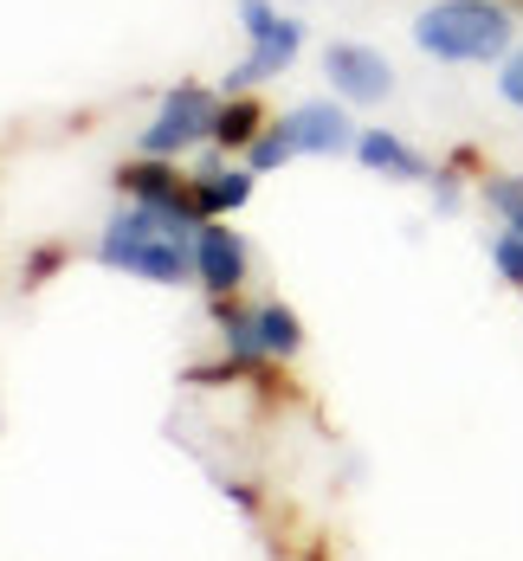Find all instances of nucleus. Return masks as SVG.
<instances>
[{
	"instance_id": "nucleus-6",
	"label": "nucleus",
	"mask_w": 523,
	"mask_h": 561,
	"mask_svg": "<svg viewBox=\"0 0 523 561\" xmlns=\"http://www.w3.org/2000/svg\"><path fill=\"white\" fill-rule=\"evenodd\" d=\"M323 71H330V84L343 91L349 104H382V98L395 91V71H388V58L368 53V46H330Z\"/></svg>"
},
{
	"instance_id": "nucleus-15",
	"label": "nucleus",
	"mask_w": 523,
	"mask_h": 561,
	"mask_svg": "<svg viewBox=\"0 0 523 561\" xmlns=\"http://www.w3.org/2000/svg\"><path fill=\"white\" fill-rule=\"evenodd\" d=\"M498 84H504V98H511V104L523 111V53H518V58H504V78H498Z\"/></svg>"
},
{
	"instance_id": "nucleus-9",
	"label": "nucleus",
	"mask_w": 523,
	"mask_h": 561,
	"mask_svg": "<svg viewBox=\"0 0 523 561\" xmlns=\"http://www.w3.org/2000/svg\"><path fill=\"white\" fill-rule=\"evenodd\" d=\"M355 156H362L375 174H401V181H420V174H427V162L407 149L401 136H388V129H368V136L355 142Z\"/></svg>"
},
{
	"instance_id": "nucleus-3",
	"label": "nucleus",
	"mask_w": 523,
	"mask_h": 561,
	"mask_svg": "<svg viewBox=\"0 0 523 561\" xmlns=\"http://www.w3.org/2000/svg\"><path fill=\"white\" fill-rule=\"evenodd\" d=\"M349 142V116L337 104H304V111H291L272 136H259L252 142V169H278L285 156L297 149H317V156H337Z\"/></svg>"
},
{
	"instance_id": "nucleus-10",
	"label": "nucleus",
	"mask_w": 523,
	"mask_h": 561,
	"mask_svg": "<svg viewBox=\"0 0 523 561\" xmlns=\"http://www.w3.org/2000/svg\"><path fill=\"white\" fill-rule=\"evenodd\" d=\"M246 194H252V181H246V174H227V169H207L201 181H194V201H201V214H232Z\"/></svg>"
},
{
	"instance_id": "nucleus-8",
	"label": "nucleus",
	"mask_w": 523,
	"mask_h": 561,
	"mask_svg": "<svg viewBox=\"0 0 523 561\" xmlns=\"http://www.w3.org/2000/svg\"><path fill=\"white\" fill-rule=\"evenodd\" d=\"M116 181H123L136 201H149V207H169V214H187V220H207L201 201H194V187H181V174L162 169V162H129Z\"/></svg>"
},
{
	"instance_id": "nucleus-2",
	"label": "nucleus",
	"mask_w": 523,
	"mask_h": 561,
	"mask_svg": "<svg viewBox=\"0 0 523 561\" xmlns=\"http://www.w3.org/2000/svg\"><path fill=\"white\" fill-rule=\"evenodd\" d=\"M413 39L427 58L446 65H485L511 46V13L498 0H440L413 20Z\"/></svg>"
},
{
	"instance_id": "nucleus-4",
	"label": "nucleus",
	"mask_w": 523,
	"mask_h": 561,
	"mask_svg": "<svg viewBox=\"0 0 523 561\" xmlns=\"http://www.w3.org/2000/svg\"><path fill=\"white\" fill-rule=\"evenodd\" d=\"M214 116H220L214 91H201V84H181V91H169V98H162V116L143 129V149H156V156L194 149L201 136H214Z\"/></svg>"
},
{
	"instance_id": "nucleus-7",
	"label": "nucleus",
	"mask_w": 523,
	"mask_h": 561,
	"mask_svg": "<svg viewBox=\"0 0 523 561\" xmlns=\"http://www.w3.org/2000/svg\"><path fill=\"white\" fill-rule=\"evenodd\" d=\"M194 272H201V284H207L214 297H227L232 284L246 278V245L232 239L227 226H201V232H194Z\"/></svg>"
},
{
	"instance_id": "nucleus-5",
	"label": "nucleus",
	"mask_w": 523,
	"mask_h": 561,
	"mask_svg": "<svg viewBox=\"0 0 523 561\" xmlns=\"http://www.w3.org/2000/svg\"><path fill=\"white\" fill-rule=\"evenodd\" d=\"M239 20H246V33H252V53H246V65L232 71V84H259V78L285 71L291 53L304 46V26H297V20H278L265 0H246V7H239Z\"/></svg>"
},
{
	"instance_id": "nucleus-12",
	"label": "nucleus",
	"mask_w": 523,
	"mask_h": 561,
	"mask_svg": "<svg viewBox=\"0 0 523 561\" xmlns=\"http://www.w3.org/2000/svg\"><path fill=\"white\" fill-rule=\"evenodd\" d=\"M259 348H265V355H291V348H297L291 310H259Z\"/></svg>"
},
{
	"instance_id": "nucleus-1",
	"label": "nucleus",
	"mask_w": 523,
	"mask_h": 561,
	"mask_svg": "<svg viewBox=\"0 0 523 561\" xmlns=\"http://www.w3.org/2000/svg\"><path fill=\"white\" fill-rule=\"evenodd\" d=\"M187 214H169V207H123L111 226H104V265L116 272H136V278L156 284H181L194 278V239H187Z\"/></svg>"
},
{
	"instance_id": "nucleus-13",
	"label": "nucleus",
	"mask_w": 523,
	"mask_h": 561,
	"mask_svg": "<svg viewBox=\"0 0 523 561\" xmlns=\"http://www.w3.org/2000/svg\"><path fill=\"white\" fill-rule=\"evenodd\" d=\"M485 194H491V207L511 220V232H523V181H491Z\"/></svg>"
},
{
	"instance_id": "nucleus-14",
	"label": "nucleus",
	"mask_w": 523,
	"mask_h": 561,
	"mask_svg": "<svg viewBox=\"0 0 523 561\" xmlns=\"http://www.w3.org/2000/svg\"><path fill=\"white\" fill-rule=\"evenodd\" d=\"M498 272L511 284H523V232H504V239H498Z\"/></svg>"
},
{
	"instance_id": "nucleus-11",
	"label": "nucleus",
	"mask_w": 523,
	"mask_h": 561,
	"mask_svg": "<svg viewBox=\"0 0 523 561\" xmlns=\"http://www.w3.org/2000/svg\"><path fill=\"white\" fill-rule=\"evenodd\" d=\"M214 142H220V149H246V142H259V104L232 98L227 111L214 116Z\"/></svg>"
}]
</instances>
